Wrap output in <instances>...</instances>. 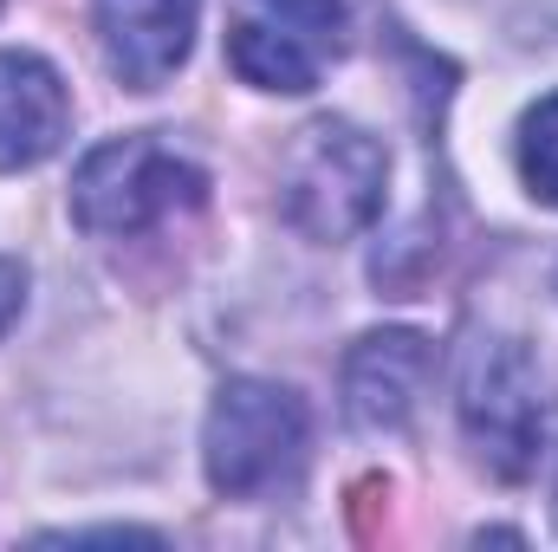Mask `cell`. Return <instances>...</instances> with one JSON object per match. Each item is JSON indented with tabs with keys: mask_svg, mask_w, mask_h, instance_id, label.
<instances>
[{
	"mask_svg": "<svg viewBox=\"0 0 558 552\" xmlns=\"http://www.w3.org/2000/svg\"><path fill=\"white\" fill-rule=\"evenodd\" d=\"M72 131V98L59 65L39 52H0V176L39 169Z\"/></svg>",
	"mask_w": 558,
	"mask_h": 552,
	"instance_id": "ba28073f",
	"label": "cell"
},
{
	"mask_svg": "<svg viewBox=\"0 0 558 552\" xmlns=\"http://www.w3.org/2000/svg\"><path fill=\"white\" fill-rule=\"evenodd\" d=\"M305 455H312L305 397L267 377L221 384L202 429V468L221 501H274L305 475Z\"/></svg>",
	"mask_w": 558,
	"mask_h": 552,
	"instance_id": "7a4b0ae2",
	"label": "cell"
},
{
	"mask_svg": "<svg viewBox=\"0 0 558 552\" xmlns=\"http://www.w3.org/2000/svg\"><path fill=\"white\" fill-rule=\"evenodd\" d=\"M553 520H558V501H553Z\"/></svg>",
	"mask_w": 558,
	"mask_h": 552,
	"instance_id": "8fae6325",
	"label": "cell"
},
{
	"mask_svg": "<svg viewBox=\"0 0 558 552\" xmlns=\"http://www.w3.org/2000/svg\"><path fill=\"white\" fill-rule=\"evenodd\" d=\"M344 52V0H254L228 26V65L260 92H312Z\"/></svg>",
	"mask_w": 558,
	"mask_h": 552,
	"instance_id": "5b68a950",
	"label": "cell"
},
{
	"mask_svg": "<svg viewBox=\"0 0 558 552\" xmlns=\"http://www.w3.org/2000/svg\"><path fill=\"white\" fill-rule=\"evenodd\" d=\"M422 384H428V338L422 332L384 325V332H364L344 351V416L364 435L410 429V416L422 404Z\"/></svg>",
	"mask_w": 558,
	"mask_h": 552,
	"instance_id": "52a82bcc",
	"label": "cell"
},
{
	"mask_svg": "<svg viewBox=\"0 0 558 552\" xmlns=\"http://www.w3.org/2000/svg\"><path fill=\"white\" fill-rule=\"evenodd\" d=\"M384 182H390V156L371 131H357L351 118H318L279 156V208L305 241H357L377 215H384Z\"/></svg>",
	"mask_w": 558,
	"mask_h": 552,
	"instance_id": "6da1fadb",
	"label": "cell"
},
{
	"mask_svg": "<svg viewBox=\"0 0 558 552\" xmlns=\"http://www.w3.org/2000/svg\"><path fill=\"white\" fill-rule=\"evenodd\" d=\"M520 176L546 208H558V92L539 98L520 124Z\"/></svg>",
	"mask_w": 558,
	"mask_h": 552,
	"instance_id": "9c48e42d",
	"label": "cell"
},
{
	"mask_svg": "<svg viewBox=\"0 0 558 552\" xmlns=\"http://www.w3.org/2000/svg\"><path fill=\"white\" fill-rule=\"evenodd\" d=\"M92 20H98L105 65L131 92H156L189 65L202 0H92Z\"/></svg>",
	"mask_w": 558,
	"mask_h": 552,
	"instance_id": "8992f818",
	"label": "cell"
},
{
	"mask_svg": "<svg viewBox=\"0 0 558 552\" xmlns=\"http://www.w3.org/2000/svg\"><path fill=\"white\" fill-rule=\"evenodd\" d=\"M202 202H208V169L195 156H182L175 143H162L156 131L98 143L72 176V221L98 241L149 235Z\"/></svg>",
	"mask_w": 558,
	"mask_h": 552,
	"instance_id": "3957f363",
	"label": "cell"
},
{
	"mask_svg": "<svg viewBox=\"0 0 558 552\" xmlns=\"http://www.w3.org/2000/svg\"><path fill=\"white\" fill-rule=\"evenodd\" d=\"M20 305H26V267L0 254V338H7V325L20 319Z\"/></svg>",
	"mask_w": 558,
	"mask_h": 552,
	"instance_id": "30bf717a",
	"label": "cell"
},
{
	"mask_svg": "<svg viewBox=\"0 0 558 552\" xmlns=\"http://www.w3.org/2000/svg\"><path fill=\"white\" fill-rule=\"evenodd\" d=\"M461 429L481 455L487 475L500 481H526L539 468V442H546V391H539V364L520 338H474L461 358Z\"/></svg>",
	"mask_w": 558,
	"mask_h": 552,
	"instance_id": "277c9868",
	"label": "cell"
}]
</instances>
